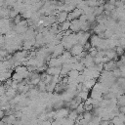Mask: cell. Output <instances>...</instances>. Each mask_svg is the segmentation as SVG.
Wrapping results in <instances>:
<instances>
[{
  "mask_svg": "<svg viewBox=\"0 0 125 125\" xmlns=\"http://www.w3.org/2000/svg\"><path fill=\"white\" fill-rule=\"evenodd\" d=\"M82 14H83V12H82L81 9H79V8H74L71 12H69V13L67 14V21H73V20L79 19V17H80Z\"/></svg>",
  "mask_w": 125,
  "mask_h": 125,
  "instance_id": "obj_1",
  "label": "cell"
},
{
  "mask_svg": "<svg viewBox=\"0 0 125 125\" xmlns=\"http://www.w3.org/2000/svg\"><path fill=\"white\" fill-rule=\"evenodd\" d=\"M62 66H48L46 69V73L51 76H60Z\"/></svg>",
  "mask_w": 125,
  "mask_h": 125,
  "instance_id": "obj_2",
  "label": "cell"
},
{
  "mask_svg": "<svg viewBox=\"0 0 125 125\" xmlns=\"http://www.w3.org/2000/svg\"><path fill=\"white\" fill-rule=\"evenodd\" d=\"M83 51H84L83 46L80 45V44H78V43L75 44V45H73V46L70 48V50H69L71 56H79Z\"/></svg>",
  "mask_w": 125,
  "mask_h": 125,
  "instance_id": "obj_3",
  "label": "cell"
},
{
  "mask_svg": "<svg viewBox=\"0 0 125 125\" xmlns=\"http://www.w3.org/2000/svg\"><path fill=\"white\" fill-rule=\"evenodd\" d=\"M68 113H69V111H68L67 108H62V107L59 108L54 114V119H56V118H64L68 115Z\"/></svg>",
  "mask_w": 125,
  "mask_h": 125,
  "instance_id": "obj_4",
  "label": "cell"
},
{
  "mask_svg": "<svg viewBox=\"0 0 125 125\" xmlns=\"http://www.w3.org/2000/svg\"><path fill=\"white\" fill-rule=\"evenodd\" d=\"M63 51H64V48H63V46H62V43H60V44H58V45H56L55 46V49L53 50V52H52V57H54V58H56V57H59V56H61L62 53H63Z\"/></svg>",
  "mask_w": 125,
  "mask_h": 125,
  "instance_id": "obj_5",
  "label": "cell"
},
{
  "mask_svg": "<svg viewBox=\"0 0 125 125\" xmlns=\"http://www.w3.org/2000/svg\"><path fill=\"white\" fill-rule=\"evenodd\" d=\"M67 14H68V13H66V12H64V11H60V12L56 15L57 21L60 22V23L65 21L67 20Z\"/></svg>",
  "mask_w": 125,
  "mask_h": 125,
  "instance_id": "obj_6",
  "label": "cell"
},
{
  "mask_svg": "<svg viewBox=\"0 0 125 125\" xmlns=\"http://www.w3.org/2000/svg\"><path fill=\"white\" fill-rule=\"evenodd\" d=\"M69 27H70V21L66 20L65 21L62 22V24L59 26V29L60 31H67L69 30Z\"/></svg>",
  "mask_w": 125,
  "mask_h": 125,
  "instance_id": "obj_7",
  "label": "cell"
},
{
  "mask_svg": "<svg viewBox=\"0 0 125 125\" xmlns=\"http://www.w3.org/2000/svg\"><path fill=\"white\" fill-rule=\"evenodd\" d=\"M85 68V65L79 61V62H74V63H72V69H76V70H78L79 72H81L83 69Z\"/></svg>",
  "mask_w": 125,
  "mask_h": 125,
  "instance_id": "obj_8",
  "label": "cell"
},
{
  "mask_svg": "<svg viewBox=\"0 0 125 125\" xmlns=\"http://www.w3.org/2000/svg\"><path fill=\"white\" fill-rule=\"evenodd\" d=\"M114 9H115V6H114V5L109 4V3H107V2H104V11H108V12L111 13V11H113Z\"/></svg>",
  "mask_w": 125,
  "mask_h": 125,
  "instance_id": "obj_9",
  "label": "cell"
},
{
  "mask_svg": "<svg viewBox=\"0 0 125 125\" xmlns=\"http://www.w3.org/2000/svg\"><path fill=\"white\" fill-rule=\"evenodd\" d=\"M67 117H68L69 119L73 120V121H76V119H77V117H78V113H77L76 110H71V111H69Z\"/></svg>",
  "mask_w": 125,
  "mask_h": 125,
  "instance_id": "obj_10",
  "label": "cell"
},
{
  "mask_svg": "<svg viewBox=\"0 0 125 125\" xmlns=\"http://www.w3.org/2000/svg\"><path fill=\"white\" fill-rule=\"evenodd\" d=\"M115 52H116V55L118 56V57H121V56H123L124 55V53H125V50H124V48L122 47V46H117V47H115Z\"/></svg>",
  "mask_w": 125,
  "mask_h": 125,
  "instance_id": "obj_11",
  "label": "cell"
},
{
  "mask_svg": "<svg viewBox=\"0 0 125 125\" xmlns=\"http://www.w3.org/2000/svg\"><path fill=\"white\" fill-rule=\"evenodd\" d=\"M78 96L81 98L82 101H86L88 99V93L87 92H84V91H80L78 93Z\"/></svg>",
  "mask_w": 125,
  "mask_h": 125,
  "instance_id": "obj_12",
  "label": "cell"
},
{
  "mask_svg": "<svg viewBox=\"0 0 125 125\" xmlns=\"http://www.w3.org/2000/svg\"><path fill=\"white\" fill-rule=\"evenodd\" d=\"M118 42H119V46H125V37L119 38L118 39Z\"/></svg>",
  "mask_w": 125,
  "mask_h": 125,
  "instance_id": "obj_13",
  "label": "cell"
},
{
  "mask_svg": "<svg viewBox=\"0 0 125 125\" xmlns=\"http://www.w3.org/2000/svg\"><path fill=\"white\" fill-rule=\"evenodd\" d=\"M3 43H4V38H3V37L0 35V46H1Z\"/></svg>",
  "mask_w": 125,
  "mask_h": 125,
  "instance_id": "obj_14",
  "label": "cell"
}]
</instances>
